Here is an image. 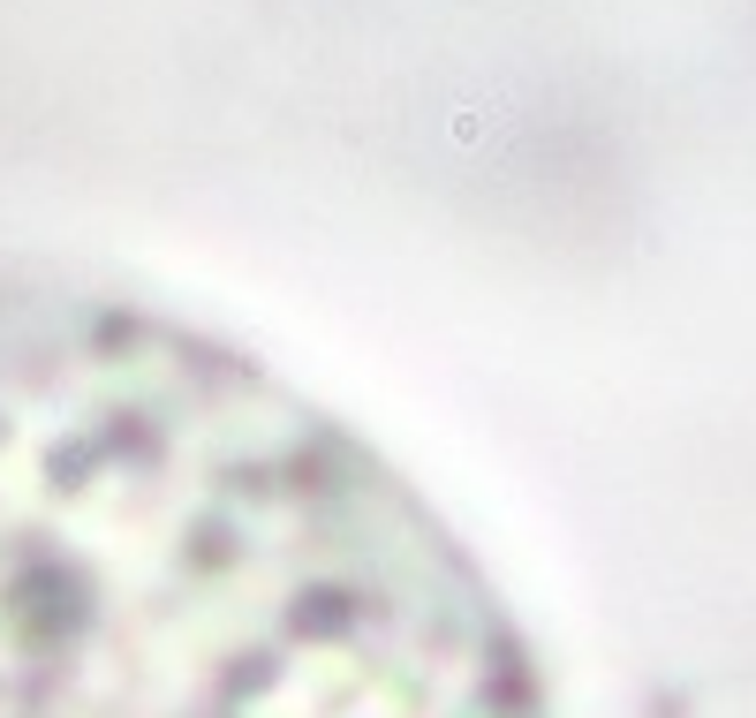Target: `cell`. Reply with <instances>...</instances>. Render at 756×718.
Returning a JSON list of instances; mask_svg holds the SVG:
<instances>
[{
  "label": "cell",
  "instance_id": "obj_1",
  "mask_svg": "<svg viewBox=\"0 0 756 718\" xmlns=\"http://www.w3.org/2000/svg\"><path fill=\"white\" fill-rule=\"evenodd\" d=\"M0 718H545L469 545L250 348L0 273Z\"/></svg>",
  "mask_w": 756,
  "mask_h": 718
}]
</instances>
